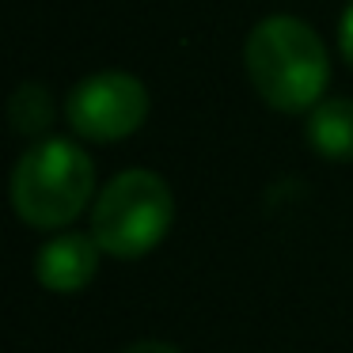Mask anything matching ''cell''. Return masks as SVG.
I'll use <instances>...</instances> for the list:
<instances>
[{
	"instance_id": "cell-4",
	"label": "cell",
	"mask_w": 353,
	"mask_h": 353,
	"mask_svg": "<svg viewBox=\"0 0 353 353\" xmlns=\"http://www.w3.org/2000/svg\"><path fill=\"white\" fill-rule=\"evenodd\" d=\"M65 118L72 133L95 145L125 141L145 125L148 118V88L133 72H92L65 99Z\"/></svg>"
},
{
	"instance_id": "cell-9",
	"label": "cell",
	"mask_w": 353,
	"mask_h": 353,
	"mask_svg": "<svg viewBox=\"0 0 353 353\" xmlns=\"http://www.w3.org/2000/svg\"><path fill=\"white\" fill-rule=\"evenodd\" d=\"M122 353H183V350H175V345H168V342H133V345H125Z\"/></svg>"
},
{
	"instance_id": "cell-5",
	"label": "cell",
	"mask_w": 353,
	"mask_h": 353,
	"mask_svg": "<svg viewBox=\"0 0 353 353\" xmlns=\"http://www.w3.org/2000/svg\"><path fill=\"white\" fill-rule=\"evenodd\" d=\"M99 254L103 247L95 243V236L61 232L50 243H42L39 259H34V274H39L42 289L50 292H80L99 274Z\"/></svg>"
},
{
	"instance_id": "cell-8",
	"label": "cell",
	"mask_w": 353,
	"mask_h": 353,
	"mask_svg": "<svg viewBox=\"0 0 353 353\" xmlns=\"http://www.w3.org/2000/svg\"><path fill=\"white\" fill-rule=\"evenodd\" d=\"M338 46H342V57H345V65L353 69V4L345 8V16H342V27H338Z\"/></svg>"
},
{
	"instance_id": "cell-6",
	"label": "cell",
	"mask_w": 353,
	"mask_h": 353,
	"mask_svg": "<svg viewBox=\"0 0 353 353\" xmlns=\"http://www.w3.org/2000/svg\"><path fill=\"white\" fill-rule=\"evenodd\" d=\"M307 145L334 163H353V99H323L307 118Z\"/></svg>"
},
{
	"instance_id": "cell-7",
	"label": "cell",
	"mask_w": 353,
	"mask_h": 353,
	"mask_svg": "<svg viewBox=\"0 0 353 353\" xmlns=\"http://www.w3.org/2000/svg\"><path fill=\"white\" fill-rule=\"evenodd\" d=\"M54 114H57V103L50 95V88L31 84V80L19 84L12 103H8V122L19 137H39V133H46L54 125Z\"/></svg>"
},
{
	"instance_id": "cell-1",
	"label": "cell",
	"mask_w": 353,
	"mask_h": 353,
	"mask_svg": "<svg viewBox=\"0 0 353 353\" xmlns=\"http://www.w3.org/2000/svg\"><path fill=\"white\" fill-rule=\"evenodd\" d=\"M243 69L266 107L281 114L315 110L330 84V57L315 27L296 16H266L243 46Z\"/></svg>"
},
{
	"instance_id": "cell-2",
	"label": "cell",
	"mask_w": 353,
	"mask_h": 353,
	"mask_svg": "<svg viewBox=\"0 0 353 353\" xmlns=\"http://www.w3.org/2000/svg\"><path fill=\"white\" fill-rule=\"evenodd\" d=\"M95 163L80 145L50 137L31 145L12 171V205L31 228H65L88 209Z\"/></svg>"
},
{
	"instance_id": "cell-3",
	"label": "cell",
	"mask_w": 353,
	"mask_h": 353,
	"mask_svg": "<svg viewBox=\"0 0 353 353\" xmlns=\"http://www.w3.org/2000/svg\"><path fill=\"white\" fill-rule=\"evenodd\" d=\"M175 221L171 186L156 171L133 168L114 175L92 205V236L110 259H141L163 243Z\"/></svg>"
}]
</instances>
